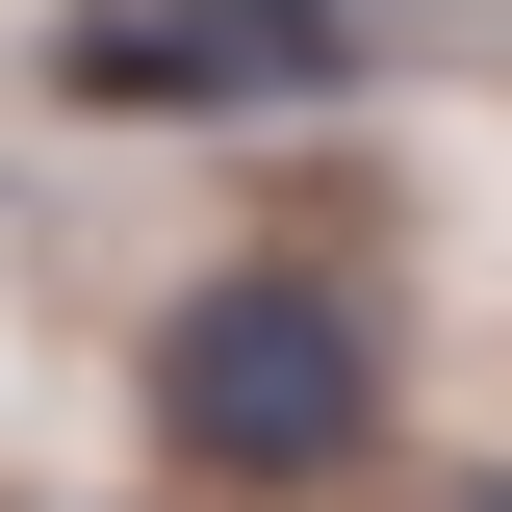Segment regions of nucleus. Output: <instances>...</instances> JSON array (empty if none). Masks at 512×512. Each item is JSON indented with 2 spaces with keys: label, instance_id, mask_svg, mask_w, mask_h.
<instances>
[{
  "label": "nucleus",
  "instance_id": "f257e3e1",
  "mask_svg": "<svg viewBox=\"0 0 512 512\" xmlns=\"http://www.w3.org/2000/svg\"><path fill=\"white\" fill-rule=\"evenodd\" d=\"M154 461L180 487H231V512H308V487H359L384 461V282L359 256H205L180 308H154Z\"/></svg>",
  "mask_w": 512,
  "mask_h": 512
},
{
  "label": "nucleus",
  "instance_id": "f03ea898",
  "mask_svg": "<svg viewBox=\"0 0 512 512\" xmlns=\"http://www.w3.org/2000/svg\"><path fill=\"white\" fill-rule=\"evenodd\" d=\"M410 0H52V103L77 128H256V103H333Z\"/></svg>",
  "mask_w": 512,
  "mask_h": 512
},
{
  "label": "nucleus",
  "instance_id": "7ed1b4c3",
  "mask_svg": "<svg viewBox=\"0 0 512 512\" xmlns=\"http://www.w3.org/2000/svg\"><path fill=\"white\" fill-rule=\"evenodd\" d=\"M487 512H512V487H487Z\"/></svg>",
  "mask_w": 512,
  "mask_h": 512
}]
</instances>
